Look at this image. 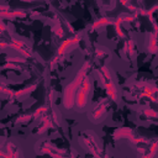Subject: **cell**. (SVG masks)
Wrapping results in <instances>:
<instances>
[{
  "instance_id": "obj_14",
  "label": "cell",
  "mask_w": 158,
  "mask_h": 158,
  "mask_svg": "<svg viewBox=\"0 0 158 158\" xmlns=\"http://www.w3.org/2000/svg\"><path fill=\"white\" fill-rule=\"evenodd\" d=\"M54 32H56V35L58 37H63V28H62V26H57L54 28Z\"/></svg>"
},
{
  "instance_id": "obj_4",
  "label": "cell",
  "mask_w": 158,
  "mask_h": 158,
  "mask_svg": "<svg viewBox=\"0 0 158 158\" xmlns=\"http://www.w3.org/2000/svg\"><path fill=\"white\" fill-rule=\"evenodd\" d=\"M114 137L115 138H120V137H127L130 138L133 143H138V142H147V139H143V138H135L132 131L130 128H120V130H116L114 132Z\"/></svg>"
},
{
  "instance_id": "obj_2",
  "label": "cell",
  "mask_w": 158,
  "mask_h": 158,
  "mask_svg": "<svg viewBox=\"0 0 158 158\" xmlns=\"http://www.w3.org/2000/svg\"><path fill=\"white\" fill-rule=\"evenodd\" d=\"M89 91H90V80L88 77L84 78L81 81L80 86L78 88L74 98V104L77 105L78 109H84L88 104V98H89Z\"/></svg>"
},
{
  "instance_id": "obj_10",
  "label": "cell",
  "mask_w": 158,
  "mask_h": 158,
  "mask_svg": "<svg viewBox=\"0 0 158 158\" xmlns=\"http://www.w3.org/2000/svg\"><path fill=\"white\" fill-rule=\"evenodd\" d=\"M36 88V85H32V86H28V88H25L23 90H19V91H16L15 93V95L16 96H20V95H23V94H27V93H31L33 89Z\"/></svg>"
},
{
  "instance_id": "obj_7",
  "label": "cell",
  "mask_w": 158,
  "mask_h": 158,
  "mask_svg": "<svg viewBox=\"0 0 158 158\" xmlns=\"http://www.w3.org/2000/svg\"><path fill=\"white\" fill-rule=\"evenodd\" d=\"M105 105L102 104V105H100L99 107H96V110L94 111V114H93V116H94V118H99V117H101V115L105 112Z\"/></svg>"
},
{
  "instance_id": "obj_18",
  "label": "cell",
  "mask_w": 158,
  "mask_h": 158,
  "mask_svg": "<svg viewBox=\"0 0 158 158\" xmlns=\"http://www.w3.org/2000/svg\"><path fill=\"white\" fill-rule=\"evenodd\" d=\"M96 56H98V57H102V56H104V52H102L101 49H96Z\"/></svg>"
},
{
  "instance_id": "obj_8",
  "label": "cell",
  "mask_w": 158,
  "mask_h": 158,
  "mask_svg": "<svg viewBox=\"0 0 158 158\" xmlns=\"http://www.w3.org/2000/svg\"><path fill=\"white\" fill-rule=\"evenodd\" d=\"M42 121H43V126H42V127H41V130L38 131L40 133L44 132L47 128H49V127L52 126V123H51V120H49L48 117H43V118H42Z\"/></svg>"
},
{
  "instance_id": "obj_11",
  "label": "cell",
  "mask_w": 158,
  "mask_h": 158,
  "mask_svg": "<svg viewBox=\"0 0 158 158\" xmlns=\"http://www.w3.org/2000/svg\"><path fill=\"white\" fill-rule=\"evenodd\" d=\"M125 49L128 52V54H133V42H132L131 40H128V41L126 42Z\"/></svg>"
},
{
  "instance_id": "obj_6",
  "label": "cell",
  "mask_w": 158,
  "mask_h": 158,
  "mask_svg": "<svg viewBox=\"0 0 158 158\" xmlns=\"http://www.w3.org/2000/svg\"><path fill=\"white\" fill-rule=\"evenodd\" d=\"M112 23V21L107 17H104V19H100V20H96L94 23H93V28H96V27H100V26H105V25H110Z\"/></svg>"
},
{
  "instance_id": "obj_17",
  "label": "cell",
  "mask_w": 158,
  "mask_h": 158,
  "mask_svg": "<svg viewBox=\"0 0 158 158\" xmlns=\"http://www.w3.org/2000/svg\"><path fill=\"white\" fill-rule=\"evenodd\" d=\"M30 118H31V115H23V116H20L17 118V122H25V121H27Z\"/></svg>"
},
{
  "instance_id": "obj_12",
  "label": "cell",
  "mask_w": 158,
  "mask_h": 158,
  "mask_svg": "<svg viewBox=\"0 0 158 158\" xmlns=\"http://www.w3.org/2000/svg\"><path fill=\"white\" fill-rule=\"evenodd\" d=\"M42 152H43V153H48V154H49V156H52L53 158H63L60 154H56V153L51 152V149H47V147H44V148L42 149Z\"/></svg>"
},
{
  "instance_id": "obj_9",
  "label": "cell",
  "mask_w": 158,
  "mask_h": 158,
  "mask_svg": "<svg viewBox=\"0 0 158 158\" xmlns=\"http://www.w3.org/2000/svg\"><path fill=\"white\" fill-rule=\"evenodd\" d=\"M156 149H157V142H154V143L152 144V147H151L149 152H148L143 158H153V157H154V154H156Z\"/></svg>"
},
{
  "instance_id": "obj_3",
  "label": "cell",
  "mask_w": 158,
  "mask_h": 158,
  "mask_svg": "<svg viewBox=\"0 0 158 158\" xmlns=\"http://www.w3.org/2000/svg\"><path fill=\"white\" fill-rule=\"evenodd\" d=\"M101 73H102L101 77H104L102 81H104V84H105L107 95H109L114 101H116V100H117V93H116V88H115V85H114V83H112V80H111V75H110L109 69H107L106 67H102V68H101Z\"/></svg>"
},
{
  "instance_id": "obj_13",
  "label": "cell",
  "mask_w": 158,
  "mask_h": 158,
  "mask_svg": "<svg viewBox=\"0 0 158 158\" xmlns=\"http://www.w3.org/2000/svg\"><path fill=\"white\" fill-rule=\"evenodd\" d=\"M144 115H146V116H148V117H157V112H156V111H153V110H151V109L144 110Z\"/></svg>"
},
{
  "instance_id": "obj_1",
  "label": "cell",
  "mask_w": 158,
  "mask_h": 158,
  "mask_svg": "<svg viewBox=\"0 0 158 158\" xmlns=\"http://www.w3.org/2000/svg\"><path fill=\"white\" fill-rule=\"evenodd\" d=\"M89 67H90V63L89 62H85L83 64V67L80 68V70L78 72L75 79L67 85V88L64 90V99H63V104H64V107L65 109H72L73 107L75 93H77L78 88L80 86L81 81L84 80V78L86 77V70L89 69Z\"/></svg>"
},
{
  "instance_id": "obj_16",
  "label": "cell",
  "mask_w": 158,
  "mask_h": 158,
  "mask_svg": "<svg viewBox=\"0 0 158 158\" xmlns=\"http://www.w3.org/2000/svg\"><path fill=\"white\" fill-rule=\"evenodd\" d=\"M6 60H7V62H17V63H19V62H20V63H23V62H25V59H22V58H14V57H11V58L7 57Z\"/></svg>"
},
{
  "instance_id": "obj_15",
  "label": "cell",
  "mask_w": 158,
  "mask_h": 158,
  "mask_svg": "<svg viewBox=\"0 0 158 158\" xmlns=\"http://www.w3.org/2000/svg\"><path fill=\"white\" fill-rule=\"evenodd\" d=\"M44 110H46V107H44V106H42V107H38V109L36 110V112L33 114V117H35V118H37V117H38V116H40V115H41V114H42Z\"/></svg>"
},
{
  "instance_id": "obj_5",
  "label": "cell",
  "mask_w": 158,
  "mask_h": 158,
  "mask_svg": "<svg viewBox=\"0 0 158 158\" xmlns=\"http://www.w3.org/2000/svg\"><path fill=\"white\" fill-rule=\"evenodd\" d=\"M80 38H81V35H77V36H74L73 38L64 41V42H63V43L59 46V48H58V56L64 54V53H65V51H67V49H69V47H70L72 44L78 43V42L80 41Z\"/></svg>"
}]
</instances>
